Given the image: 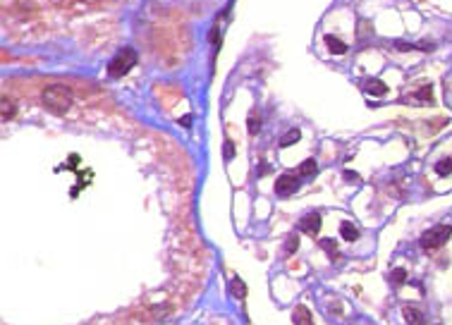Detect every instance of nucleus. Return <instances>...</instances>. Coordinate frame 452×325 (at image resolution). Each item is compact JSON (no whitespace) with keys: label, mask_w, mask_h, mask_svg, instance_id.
I'll use <instances>...</instances> for the list:
<instances>
[{"label":"nucleus","mask_w":452,"mask_h":325,"mask_svg":"<svg viewBox=\"0 0 452 325\" xmlns=\"http://www.w3.org/2000/svg\"><path fill=\"white\" fill-rule=\"evenodd\" d=\"M364 88H366V94H371V96H385L387 94V86L380 79H366Z\"/></svg>","instance_id":"nucleus-7"},{"label":"nucleus","mask_w":452,"mask_h":325,"mask_svg":"<svg viewBox=\"0 0 452 325\" xmlns=\"http://www.w3.org/2000/svg\"><path fill=\"white\" fill-rule=\"evenodd\" d=\"M299 230H301V232H306V234H313V237H316V232L321 230V216H318V213H309V216H304L299 220Z\"/></svg>","instance_id":"nucleus-5"},{"label":"nucleus","mask_w":452,"mask_h":325,"mask_svg":"<svg viewBox=\"0 0 452 325\" xmlns=\"http://www.w3.org/2000/svg\"><path fill=\"white\" fill-rule=\"evenodd\" d=\"M134 65H137V53H134V48H122V50L108 62V74L113 76V79L125 76Z\"/></svg>","instance_id":"nucleus-2"},{"label":"nucleus","mask_w":452,"mask_h":325,"mask_svg":"<svg viewBox=\"0 0 452 325\" xmlns=\"http://www.w3.org/2000/svg\"><path fill=\"white\" fill-rule=\"evenodd\" d=\"M414 98L421 100V103H430V100H433V88H430V86H421L419 91L414 94Z\"/></svg>","instance_id":"nucleus-14"},{"label":"nucleus","mask_w":452,"mask_h":325,"mask_svg":"<svg viewBox=\"0 0 452 325\" xmlns=\"http://www.w3.org/2000/svg\"><path fill=\"white\" fill-rule=\"evenodd\" d=\"M325 46H328V50L335 53V55H344V53H347V44L340 41V38H335L333 34H328V36H325Z\"/></svg>","instance_id":"nucleus-9"},{"label":"nucleus","mask_w":452,"mask_h":325,"mask_svg":"<svg viewBox=\"0 0 452 325\" xmlns=\"http://www.w3.org/2000/svg\"><path fill=\"white\" fill-rule=\"evenodd\" d=\"M249 134H258V130H261V120H256V118H249Z\"/></svg>","instance_id":"nucleus-19"},{"label":"nucleus","mask_w":452,"mask_h":325,"mask_svg":"<svg viewBox=\"0 0 452 325\" xmlns=\"http://www.w3.org/2000/svg\"><path fill=\"white\" fill-rule=\"evenodd\" d=\"M395 46H397V50H411V48H414V46L404 44V41H395Z\"/></svg>","instance_id":"nucleus-22"},{"label":"nucleus","mask_w":452,"mask_h":325,"mask_svg":"<svg viewBox=\"0 0 452 325\" xmlns=\"http://www.w3.org/2000/svg\"><path fill=\"white\" fill-rule=\"evenodd\" d=\"M450 237H452V228H450V225H438V228L423 232V237H421V246H423L426 251L440 249V246Z\"/></svg>","instance_id":"nucleus-3"},{"label":"nucleus","mask_w":452,"mask_h":325,"mask_svg":"<svg viewBox=\"0 0 452 325\" xmlns=\"http://www.w3.org/2000/svg\"><path fill=\"white\" fill-rule=\"evenodd\" d=\"M41 98H43V106L51 110V112H55V115L67 112L70 106H72V94H70V88L60 86V84L46 86V88H43V94H41Z\"/></svg>","instance_id":"nucleus-1"},{"label":"nucleus","mask_w":452,"mask_h":325,"mask_svg":"<svg viewBox=\"0 0 452 325\" xmlns=\"http://www.w3.org/2000/svg\"><path fill=\"white\" fill-rule=\"evenodd\" d=\"M77 162H79V158H77V156H72V158H70V162H67V168H70V170H77Z\"/></svg>","instance_id":"nucleus-23"},{"label":"nucleus","mask_w":452,"mask_h":325,"mask_svg":"<svg viewBox=\"0 0 452 325\" xmlns=\"http://www.w3.org/2000/svg\"><path fill=\"white\" fill-rule=\"evenodd\" d=\"M390 280L395 282V284H402V282L407 280V270H404V268H395V270L390 272Z\"/></svg>","instance_id":"nucleus-17"},{"label":"nucleus","mask_w":452,"mask_h":325,"mask_svg":"<svg viewBox=\"0 0 452 325\" xmlns=\"http://www.w3.org/2000/svg\"><path fill=\"white\" fill-rule=\"evenodd\" d=\"M316 170H318V165H316V160H311V158H309V160H304L299 165V174H301V177H311V174H316Z\"/></svg>","instance_id":"nucleus-12"},{"label":"nucleus","mask_w":452,"mask_h":325,"mask_svg":"<svg viewBox=\"0 0 452 325\" xmlns=\"http://www.w3.org/2000/svg\"><path fill=\"white\" fill-rule=\"evenodd\" d=\"M232 156H235V146L232 141H225V160H232Z\"/></svg>","instance_id":"nucleus-21"},{"label":"nucleus","mask_w":452,"mask_h":325,"mask_svg":"<svg viewBox=\"0 0 452 325\" xmlns=\"http://www.w3.org/2000/svg\"><path fill=\"white\" fill-rule=\"evenodd\" d=\"M292 320H294V325H313V318L306 306H297L292 311Z\"/></svg>","instance_id":"nucleus-6"},{"label":"nucleus","mask_w":452,"mask_h":325,"mask_svg":"<svg viewBox=\"0 0 452 325\" xmlns=\"http://www.w3.org/2000/svg\"><path fill=\"white\" fill-rule=\"evenodd\" d=\"M299 136H301V132L294 127V130H290L287 134H282V139H280V146L282 148H287V146H292V144H297L299 141Z\"/></svg>","instance_id":"nucleus-11"},{"label":"nucleus","mask_w":452,"mask_h":325,"mask_svg":"<svg viewBox=\"0 0 452 325\" xmlns=\"http://www.w3.org/2000/svg\"><path fill=\"white\" fill-rule=\"evenodd\" d=\"M12 118H15V103L8 100V98H3V122H8Z\"/></svg>","instance_id":"nucleus-16"},{"label":"nucleus","mask_w":452,"mask_h":325,"mask_svg":"<svg viewBox=\"0 0 452 325\" xmlns=\"http://www.w3.org/2000/svg\"><path fill=\"white\" fill-rule=\"evenodd\" d=\"M435 172L440 174V177H447V174L452 172V160H450V158H442V160L435 165Z\"/></svg>","instance_id":"nucleus-15"},{"label":"nucleus","mask_w":452,"mask_h":325,"mask_svg":"<svg viewBox=\"0 0 452 325\" xmlns=\"http://www.w3.org/2000/svg\"><path fill=\"white\" fill-rule=\"evenodd\" d=\"M402 314H404V320H407V325H426V318H423V314H421L419 308H414V306H407Z\"/></svg>","instance_id":"nucleus-8"},{"label":"nucleus","mask_w":452,"mask_h":325,"mask_svg":"<svg viewBox=\"0 0 452 325\" xmlns=\"http://www.w3.org/2000/svg\"><path fill=\"white\" fill-rule=\"evenodd\" d=\"M321 246H323V249H325V251H328V254H330L333 258H335V256H337V249H335V244H333V242H330V239H323V242H321Z\"/></svg>","instance_id":"nucleus-18"},{"label":"nucleus","mask_w":452,"mask_h":325,"mask_svg":"<svg viewBox=\"0 0 452 325\" xmlns=\"http://www.w3.org/2000/svg\"><path fill=\"white\" fill-rule=\"evenodd\" d=\"M297 186H299V182H297V177H294V174H280L278 182H275V194H278V196H290V194L297 192Z\"/></svg>","instance_id":"nucleus-4"},{"label":"nucleus","mask_w":452,"mask_h":325,"mask_svg":"<svg viewBox=\"0 0 452 325\" xmlns=\"http://www.w3.org/2000/svg\"><path fill=\"white\" fill-rule=\"evenodd\" d=\"M189 122H192V115H184V118L180 120V124H182V127H189Z\"/></svg>","instance_id":"nucleus-25"},{"label":"nucleus","mask_w":452,"mask_h":325,"mask_svg":"<svg viewBox=\"0 0 452 325\" xmlns=\"http://www.w3.org/2000/svg\"><path fill=\"white\" fill-rule=\"evenodd\" d=\"M344 180H354V182H356V180H359V174L352 172V170H347V172H344Z\"/></svg>","instance_id":"nucleus-24"},{"label":"nucleus","mask_w":452,"mask_h":325,"mask_svg":"<svg viewBox=\"0 0 452 325\" xmlns=\"http://www.w3.org/2000/svg\"><path fill=\"white\" fill-rule=\"evenodd\" d=\"M340 234H342V239H347V242H354V239H359V230H356L352 222L344 220L342 225H340Z\"/></svg>","instance_id":"nucleus-10"},{"label":"nucleus","mask_w":452,"mask_h":325,"mask_svg":"<svg viewBox=\"0 0 452 325\" xmlns=\"http://www.w3.org/2000/svg\"><path fill=\"white\" fill-rule=\"evenodd\" d=\"M230 292L235 294L237 299H244V294H247V287H244V282L239 280V278H235V280L230 282Z\"/></svg>","instance_id":"nucleus-13"},{"label":"nucleus","mask_w":452,"mask_h":325,"mask_svg":"<svg viewBox=\"0 0 452 325\" xmlns=\"http://www.w3.org/2000/svg\"><path fill=\"white\" fill-rule=\"evenodd\" d=\"M297 246H299V239L294 237V234H292V237H287V244H285V251H287V254H292V251L297 249Z\"/></svg>","instance_id":"nucleus-20"}]
</instances>
